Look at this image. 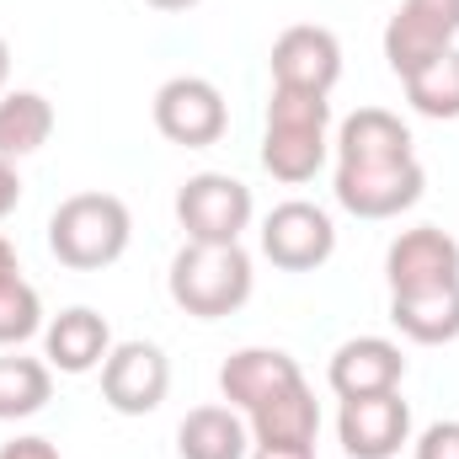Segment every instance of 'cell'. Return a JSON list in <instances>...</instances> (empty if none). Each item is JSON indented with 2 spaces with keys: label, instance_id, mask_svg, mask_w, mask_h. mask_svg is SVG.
Listing matches in <instances>:
<instances>
[{
  "label": "cell",
  "instance_id": "6da1fadb",
  "mask_svg": "<svg viewBox=\"0 0 459 459\" xmlns=\"http://www.w3.org/2000/svg\"><path fill=\"white\" fill-rule=\"evenodd\" d=\"M326 128H332V102L316 91H289L273 86L267 97V134H262V166L299 187L326 166Z\"/></svg>",
  "mask_w": 459,
  "mask_h": 459
},
{
  "label": "cell",
  "instance_id": "7a4b0ae2",
  "mask_svg": "<svg viewBox=\"0 0 459 459\" xmlns=\"http://www.w3.org/2000/svg\"><path fill=\"white\" fill-rule=\"evenodd\" d=\"M171 299L177 310L198 316V321H220V316H235L246 299H251V256L240 240L230 246H204V240H187L177 256H171Z\"/></svg>",
  "mask_w": 459,
  "mask_h": 459
},
{
  "label": "cell",
  "instance_id": "3957f363",
  "mask_svg": "<svg viewBox=\"0 0 459 459\" xmlns=\"http://www.w3.org/2000/svg\"><path fill=\"white\" fill-rule=\"evenodd\" d=\"M128 240H134V220H128V204L113 193H75L48 220V251L75 273L113 267L128 251Z\"/></svg>",
  "mask_w": 459,
  "mask_h": 459
},
{
  "label": "cell",
  "instance_id": "277c9868",
  "mask_svg": "<svg viewBox=\"0 0 459 459\" xmlns=\"http://www.w3.org/2000/svg\"><path fill=\"white\" fill-rule=\"evenodd\" d=\"M428 187V171L417 155L390 160H337V204L358 220H395L411 209Z\"/></svg>",
  "mask_w": 459,
  "mask_h": 459
},
{
  "label": "cell",
  "instance_id": "5b68a950",
  "mask_svg": "<svg viewBox=\"0 0 459 459\" xmlns=\"http://www.w3.org/2000/svg\"><path fill=\"white\" fill-rule=\"evenodd\" d=\"M251 187L230 171H198L182 182L177 193V220L187 230V240H204V246H230L251 230Z\"/></svg>",
  "mask_w": 459,
  "mask_h": 459
},
{
  "label": "cell",
  "instance_id": "8992f818",
  "mask_svg": "<svg viewBox=\"0 0 459 459\" xmlns=\"http://www.w3.org/2000/svg\"><path fill=\"white\" fill-rule=\"evenodd\" d=\"M155 128H160V139H171L182 150L220 144L230 128L225 91L214 81H204V75H171L155 91Z\"/></svg>",
  "mask_w": 459,
  "mask_h": 459
},
{
  "label": "cell",
  "instance_id": "52a82bcc",
  "mask_svg": "<svg viewBox=\"0 0 459 459\" xmlns=\"http://www.w3.org/2000/svg\"><path fill=\"white\" fill-rule=\"evenodd\" d=\"M332 251H337L332 214L305 204V198H289L262 220V256L283 273H316L332 262Z\"/></svg>",
  "mask_w": 459,
  "mask_h": 459
},
{
  "label": "cell",
  "instance_id": "ba28073f",
  "mask_svg": "<svg viewBox=\"0 0 459 459\" xmlns=\"http://www.w3.org/2000/svg\"><path fill=\"white\" fill-rule=\"evenodd\" d=\"M459 38V0H401L395 16L385 22V59L406 81Z\"/></svg>",
  "mask_w": 459,
  "mask_h": 459
},
{
  "label": "cell",
  "instance_id": "9c48e42d",
  "mask_svg": "<svg viewBox=\"0 0 459 459\" xmlns=\"http://www.w3.org/2000/svg\"><path fill=\"white\" fill-rule=\"evenodd\" d=\"M171 390V363L155 342H113L102 358V401L117 417H144L166 401Z\"/></svg>",
  "mask_w": 459,
  "mask_h": 459
},
{
  "label": "cell",
  "instance_id": "30bf717a",
  "mask_svg": "<svg viewBox=\"0 0 459 459\" xmlns=\"http://www.w3.org/2000/svg\"><path fill=\"white\" fill-rule=\"evenodd\" d=\"M267 65H273V86L332 97V86L342 81V43H337V32H326L316 22H299V27L278 32Z\"/></svg>",
  "mask_w": 459,
  "mask_h": 459
},
{
  "label": "cell",
  "instance_id": "8fae6325",
  "mask_svg": "<svg viewBox=\"0 0 459 459\" xmlns=\"http://www.w3.org/2000/svg\"><path fill=\"white\" fill-rule=\"evenodd\" d=\"M385 273H390V294L449 289V283H459V240L449 235V230H438V225L401 230V235L390 240Z\"/></svg>",
  "mask_w": 459,
  "mask_h": 459
},
{
  "label": "cell",
  "instance_id": "7c38bea8",
  "mask_svg": "<svg viewBox=\"0 0 459 459\" xmlns=\"http://www.w3.org/2000/svg\"><path fill=\"white\" fill-rule=\"evenodd\" d=\"M337 438H342V449L352 459H395L401 444L411 438V406L401 401V390H390V395H363V401H342Z\"/></svg>",
  "mask_w": 459,
  "mask_h": 459
},
{
  "label": "cell",
  "instance_id": "4fadbf2b",
  "mask_svg": "<svg viewBox=\"0 0 459 459\" xmlns=\"http://www.w3.org/2000/svg\"><path fill=\"white\" fill-rule=\"evenodd\" d=\"M401 379H406V358L390 337H352L326 363V385L337 390V401L390 395V390H401Z\"/></svg>",
  "mask_w": 459,
  "mask_h": 459
},
{
  "label": "cell",
  "instance_id": "5bb4252c",
  "mask_svg": "<svg viewBox=\"0 0 459 459\" xmlns=\"http://www.w3.org/2000/svg\"><path fill=\"white\" fill-rule=\"evenodd\" d=\"M299 363L283 352V347H240L230 352L225 368H220V395H225L235 411H256L262 401H273L278 390L299 385Z\"/></svg>",
  "mask_w": 459,
  "mask_h": 459
},
{
  "label": "cell",
  "instance_id": "9a60e30c",
  "mask_svg": "<svg viewBox=\"0 0 459 459\" xmlns=\"http://www.w3.org/2000/svg\"><path fill=\"white\" fill-rule=\"evenodd\" d=\"M108 352H113L108 316H97L91 305H70L43 326V358L59 374H91V368H102Z\"/></svg>",
  "mask_w": 459,
  "mask_h": 459
},
{
  "label": "cell",
  "instance_id": "2e32d148",
  "mask_svg": "<svg viewBox=\"0 0 459 459\" xmlns=\"http://www.w3.org/2000/svg\"><path fill=\"white\" fill-rule=\"evenodd\" d=\"M246 428H251V444H267V449H316V433H321L316 390L305 379L278 390L273 401L246 411Z\"/></svg>",
  "mask_w": 459,
  "mask_h": 459
},
{
  "label": "cell",
  "instance_id": "e0dca14e",
  "mask_svg": "<svg viewBox=\"0 0 459 459\" xmlns=\"http://www.w3.org/2000/svg\"><path fill=\"white\" fill-rule=\"evenodd\" d=\"M390 321L406 342L438 347L459 337V283L449 289H411V294H390Z\"/></svg>",
  "mask_w": 459,
  "mask_h": 459
},
{
  "label": "cell",
  "instance_id": "ac0fdd59",
  "mask_svg": "<svg viewBox=\"0 0 459 459\" xmlns=\"http://www.w3.org/2000/svg\"><path fill=\"white\" fill-rule=\"evenodd\" d=\"M177 455L182 459H246L251 455V428L235 406H193L177 428Z\"/></svg>",
  "mask_w": 459,
  "mask_h": 459
},
{
  "label": "cell",
  "instance_id": "d6986e66",
  "mask_svg": "<svg viewBox=\"0 0 459 459\" xmlns=\"http://www.w3.org/2000/svg\"><path fill=\"white\" fill-rule=\"evenodd\" d=\"M390 155H417L411 128L385 108H358L337 128V160H390Z\"/></svg>",
  "mask_w": 459,
  "mask_h": 459
},
{
  "label": "cell",
  "instance_id": "ffe728a7",
  "mask_svg": "<svg viewBox=\"0 0 459 459\" xmlns=\"http://www.w3.org/2000/svg\"><path fill=\"white\" fill-rule=\"evenodd\" d=\"M48 134H54V108L43 91H5L0 97V155L5 160L43 150Z\"/></svg>",
  "mask_w": 459,
  "mask_h": 459
},
{
  "label": "cell",
  "instance_id": "44dd1931",
  "mask_svg": "<svg viewBox=\"0 0 459 459\" xmlns=\"http://www.w3.org/2000/svg\"><path fill=\"white\" fill-rule=\"evenodd\" d=\"M54 395V368L43 358H0V422L38 417Z\"/></svg>",
  "mask_w": 459,
  "mask_h": 459
},
{
  "label": "cell",
  "instance_id": "7402d4cb",
  "mask_svg": "<svg viewBox=\"0 0 459 459\" xmlns=\"http://www.w3.org/2000/svg\"><path fill=\"white\" fill-rule=\"evenodd\" d=\"M406 102L422 117H459V48H444L438 59H428L422 70H411L406 81Z\"/></svg>",
  "mask_w": 459,
  "mask_h": 459
},
{
  "label": "cell",
  "instance_id": "603a6c76",
  "mask_svg": "<svg viewBox=\"0 0 459 459\" xmlns=\"http://www.w3.org/2000/svg\"><path fill=\"white\" fill-rule=\"evenodd\" d=\"M43 332V299L38 289L16 273L0 283V347H22L27 337Z\"/></svg>",
  "mask_w": 459,
  "mask_h": 459
},
{
  "label": "cell",
  "instance_id": "cb8c5ba5",
  "mask_svg": "<svg viewBox=\"0 0 459 459\" xmlns=\"http://www.w3.org/2000/svg\"><path fill=\"white\" fill-rule=\"evenodd\" d=\"M417 459H459V422H433L417 438Z\"/></svg>",
  "mask_w": 459,
  "mask_h": 459
},
{
  "label": "cell",
  "instance_id": "d4e9b609",
  "mask_svg": "<svg viewBox=\"0 0 459 459\" xmlns=\"http://www.w3.org/2000/svg\"><path fill=\"white\" fill-rule=\"evenodd\" d=\"M0 459H59V449L48 438H11L0 444Z\"/></svg>",
  "mask_w": 459,
  "mask_h": 459
},
{
  "label": "cell",
  "instance_id": "484cf974",
  "mask_svg": "<svg viewBox=\"0 0 459 459\" xmlns=\"http://www.w3.org/2000/svg\"><path fill=\"white\" fill-rule=\"evenodd\" d=\"M16 204H22V177H16V160L0 155V220H5Z\"/></svg>",
  "mask_w": 459,
  "mask_h": 459
},
{
  "label": "cell",
  "instance_id": "4316f807",
  "mask_svg": "<svg viewBox=\"0 0 459 459\" xmlns=\"http://www.w3.org/2000/svg\"><path fill=\"white\" fill-rule=\"evenodd\" d=\"M251 459H316V449H267V444H251Z\"/></svg>",
  "mask_w": 459,
  "mask_h": 459
},
{
  "label": "cell",
  "instance_id": "83f0119b",
  "mask_svg": "<svg viewBox=\"0 0 459 459\" xmlns=\"http://www.w3.org/2000/svg\"><path fill=\"white\" fill-rule=\"evenodd\" d=\"M5 278H16V246L0 235V283H5Z\"/></svg>",
  "mask_w": 459,
  "mask_h": 459
},
{
  "label": "cell",
  "instance_id": "f1b7e54d",
  "mask_svg": "<svg viewBox=\"0 0 459 459\" xmlns=\"http://www.w3.org/2000/svg\"><path fill=\"white\" fill-rule=\"evenodd\" d=\"M5 81H11V43L0 38V91H5Z\"/></svg>",
  "mask_w": 459,
  "mask_h": 459
},
{
  "label": "cell",
  "instance_id": "f546056e",
  "mask_svg": "<svg viewBox=\"0 0 459 459\" xmlns=\"http://www.w3.org/2000/svg\"><path fill=\"white\" fill-rule=\"evenodd\" d=\"M144 5H155V11H193L198 0H144Z\"/></svg>",
  "mask_w": 459,
  "mask_h": 459
}]
</instances>
